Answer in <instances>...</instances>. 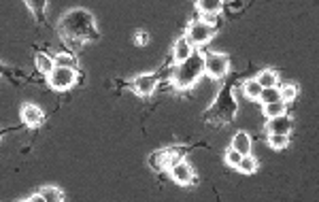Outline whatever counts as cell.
<instances>
[{
  "label": "cell",
  "instance_id": "obj_3",
  "mask_svg": "<svg viewBox=\"0 0 319 202\" xmlns=\"http://www.w3.org/2000/svg\"><path fill=\"white\" fill-rule=\"evenodd\" d=\"M230 68V60L221 54H207L204 56V73L213 79H221Z\"/></svg>",
  "mask_w": 319,
  "mask_h": 202
},
{
  "label": "cell",
  "instance_id": "obj_14",
  "mask_svg": "<svg viewBox=\"0 0 319 202\" xmlns=\"http://www.w3.org/2000/svg\"><path fill=\"white\" fill-rule=\"evenodd\" d=\"M264 113L268 119H272V117H281L285 115V102L279 100V102H270V104H264Z\"/></svg>",
  "mask_w": 319,
  "mask_h": 202
},
{
  "label": "cell",
  "instance_id": "obj_16",
  "mask_svg": "<svg viewBox=\"0 0 319 202\" xmlns=\"http://www.w3.org/2000/svg\"><path fill=\"white\" fill-rule=\"evenodd\" d=\"M53 62H55V66H60V68H73V70H77V58L70 56V54H57L53 58Z\"/></svg>",
  "mask_w": 319,
  "mask_h": 202
},
{
  "label": "cell",
  "instance_id": "obj_15",
  "mask_svg": "<svg viewBox=\"0 0 319 202\" xmlns=\"http://www.w3.org/2000/svg\"><path fill=\"white\" fill-rule=\"evenodd\" d=\"M149 164L156 168V171H162V168H168V151H156L149 158Z\"/></svg>",
  "mask_w": 319,
  "mask_h": 202
},
{
  "label": "cell",
  "instance_id": "obj_10",
  "mask_svg": "<svg viewBox=\"0 0 319 202\" xmlns=\"http://www.w3.org/2000/svg\"><path fill=\"white\" fill-rule=\"evenodd\" d=\"M232 149H236L240 155H247L251 151V139H249L247 132H236L232 139Z\"/></svg>",
  "mask_w": 319,
  "mask_h": 202
},
{
  "label": "cell",
  "instance_id": "obj_26",
  "mask_svg": "<svg viewBox=\"0 0 319 202\" xmlns=\"http://www.w3.org/2000/svg\"><path fill=\"white\" fill-rule=\"evenodd\" d=\"M28 6H30V9H34V11H43V9H45V2H41V4H34V2H28Z\"/></svg>",
  "mask_w": 319,
  "mask_h": 202
},
{
  "label": "cell",
  "instance_id": "obj_2",
  "mask_svg": "<svg viewBox=\"0 0 319 202\" xmlns=\"http://www.w3.org/2000/svg\"><path fill=\"white\" fill-rule=\"evenodd\" d=\"M47 81H49V86L53 89H60L62 92V89H68V87H73L77 83V70L55 66L53 70H51V75L47 77Z\"/></svg>",
  "mask_w": 319,
  "mask_h": 202
},
{
  "label": "cell",
  "instance_id": "obj_13",
  "mask_svg": "<svg viewBox=\"0 0 319 202\" xmlns=\"http://www.w3.org/2000/svg\"><path fill=\"white\" fill-rule=\"evenodd\" d=\"M255 81H258L260 86H262V89H264V87H277V83H279L277 75H274L272 70H262Z\"/></svg>",
  "mask_w": 319,
  "mask_h": 202
},
{
  "label": "cell",
  "instance_id": "obj_20",
  "mask_svg": "<svg viewBox=\"0 0 319 202\" xmlns=\"http://www.w3.org/2000/svg\"><path fill=\"white\" fill-rule=\"evenodd\" d=\"M260 100L264 104H270V102H279L281 96H279V87H264L260 94Z\"/></svg>",
  "mask_w": 319,
  "mask_h": 202
},
{
  "label": "cell",
  "instance_id": "obj_12",
  "mask_svg": "<svg viewBox=\"0 0 319 202\" xmlns=\"http://www.w3.org/2000/svg\"><path fill=\"white\" fill-rule=\"evenodd\" d=\"M255 168H258V160L253 158V155H242L240 162H239V166H236V171H240V173H245V174H251L255 173Z\"/></svg>",
  "mask_w": 319,
  "mask_h": 202
},
{
  "label": "cell",
  "instance_id": "obj_5",
  "mask_svg": "<svg viewBox=\"0 0 319 202\" xmlns=\"http://www.w3.org/2000/svg\"><path fill=\"white\" fill-rule=\"evenodd\" d=\"M170 174H172V179H175L177 183H181V185L198 183V179L194 177V171H191V166L187 164V162H181V160H179L177 164L170 168Z\"/></svg>",
  "mask_w": 319,
  "mask_h": 202
},
{
  "label": "cell",
  "instance_id": "obj_22",
  "mask_svg": "<svg viewBox=\"0 0 319 202\" xmlns=\"http://www.w3.org/2000/svg\"><path fill=\"white\" fill-rule=\"evenodd\" d=\"M287 143H290L287 134H268V145L272 149H283L287 147Z\"/></svg>",
  "mask_w": 319,
  "mask_h": 202
},
{
  "label": "cell",
  "instance_id": "obj_21",
  "mask_svg": "<svg viewBox=\"0 0 319 202\" xmlns=\"http://www.w3.org/2000/svg\"><path fill=\"white\" fill-rule=\"evenodd\" d=\"M245 94L249 96L251 100H260V94H262V86L255 79H251V81H247L245 83Z\"/></svg>",
  "mask_w": 319,
  "mask_h": 202
},
{
  "label": "cell",
  "instance_id": "obj_4",
  "mask_svg": "<svg viewBox=\"0 0 319 202\" xmlns=\"http://www.w3.org/2000/svg\"><path fill=\"white\" fill-rule=\"evenodd\" d=\"M213 34H215L213 26H207L202 22H194V24H189L185 38H187V43L194 47V45H204L207 41H211V36H213Z\"/></svg>",
  "mask_w": 319,
  "mask_h": 202
},
{
  "label": "cell",
  "instance_id": "obj_18",
  "mask_svg": "<svg viewBox=\"0 0 319 202\" xmlns=\"http://www.w3.org/2000/svg\"><path fill=\"white\" fill-rule=\"evenodd\" d=\"M279 96H281V100H283V102L296 100V96H298V86H293V83H285L283 87H279Z\"/></svg>",
  "mask_w": 319,
  "mask_h": 202
},
{
  "label": "cell",
  "instance_id": "obj_11",
  "mask_svg": "<svg viewBox=\"0 0 319 202\" xmlns=\"http://www.w3.org/2000/svg\"><path fill=\"white\" fill-rule=\"evenodd\" d=\"M36 68L41 70L43 75H51V70L55 68V62H53V58H49L47 54H38L36 56Z\"/></svg>",
  "mask_w": 319,
  "mask_h": 202
},
{
  "label": "cell",
  "instance_id": "obj_17",
  "mask_svg": "<svg viewBox=\"0 0 319 202\" xmlns=\"http://www.w3.org/2000/svg\"><path fill=\"white\" fill-rule=\"evenodd\" d=\"M198 9L204 15H217V13L221 11V2L219 0H202L200 4H198Z\"/></svg>",
  "mask_w": 319,
  "mask_h": 202
},
{
  "label": "cell",
  "instance_id": "obj_9",
  "mask_svg": "<svg viewBox=\"0 0 319 202\" xmlns=\"http://www.w3.org/2000/svg\"><path fill=\"white\" fill-rule=\"evenodd\" d=\"M191 54H194V47H191V45L187 43V38L181 36V38H179V41L175 43V60H177V64L185 62Z\"/></svg>",
  "mask_w": 319,
  "mask_h": 202
},
{
  "label": "cell",
  "instance_id": "obj_1",
  "mask_svg": "<svg viewBox=\"0 0 319 202\" xmlns=\"http://www.w3.org/2000/svg\"><path fill=\"white\" fill-rule=\"evenodd\" d=\"M202 73H204V58H200L198 54H191L185 62L177 64L172 79H175L177 87L185 89V87L194 86V83L198 81V77H200Z\"/></svg>",
  "mask_w": 319,
  "mask_h": 202
},
{
  "label": "cell",
  "instance_id": "obj_23",
  "mask_svg": "<svg viewBox=\"0 0 319 202\" xmlns=\"http://www.w3.org/2000/svg\"><path fill=\"white\" fill-rule=\"evenodd\" d=\"M240 158H242V155H240L239 151H236V149H230V151L226 153V162H228V164L232 166V168H236V166H239Z\"/></svg>",
  "mask_w": 319,
  "mask_h": 202
},
{
  "label": "cell",
  "instance_id": "obj_6",
  "mask_svg": "<svg viewBox=\"0 0 319 202\" xmlns=\"http://www.w3.org/2000/svg\"><path fill=\"white\" fill-rule=\"evenodd\" d=\"M156 86H158V79L153 75H138L136 79L132 81V89L138 96H151Z\"/></svg>",
  "mask_w": 319,
  "mask_h": 202
},
{
  "label": "cell",
  "instance_id": "obj_27",
  "mask_svg": "<svg viewBox=\"0 0 319 202\" xmlns=\"http://www.w3.org/2000/svg\"><path fill=\"white\" fill-rule=\"evenodd\" d=\"M38 200H43L41 192H38V194H34V196H30V198H28V202H38Z\"/></svg>",
  "mask_w": 319,
  "mask_h": 202
},
{
  "label": "cell",
  "instance_id": "obj_7",
  "mask_svg": "<svg viewBox=\"0 0 319 202\" xmlns=\"http://www.w3.org/2000/svg\"><path fill=\"white\" fill-rule=\"evenodd\" d=\"M22 119L28 123V126H41L43 119H45V113L34 104H26L22 109Z\"/></svg>",
  "mask_w": 319,
  "mask_h": 202
},
{
  "label": "cell",
  "instance_id": "obj_19",
  "mask_svg": "<svg viewBox=\"0 0 319 202\" xmlns=\"http://www.w3.org/2000/svg\"><path fill=\"white\" fill-rule=\"evenodd\" d=\"M41 196H43L45 202H57V200H62V198H64V196H62V192L57 190V187H51V185L41 187Z\"/></svg>",
  "mask_w": 319,
  "mask_h": 202
},
{
  "label": "cell",
  "instance_id": "obj_25",
  "mask_svg": "<svg viewBox=\"0 0 319 202\" xmlns=\"http://www.w3.org/2000/svg\"><path fill=\"white\" fill-rule=\"evenodd\" d=\"M200 22L207 24V26H213V24L217 22V17H215V15H204V13H202V19H200Z\"/></svg>",
  "mask_w": 319,
  "mask_h": 202
},
{
  "label": "cell",
  "instance_id": "obj_8",
  "mask_svg": "<svg viewBox=\"0 0 319 202\" xmlns=\"http://www.w3.org/2000/svg\"><path fill=\"white\" fill-rule=\"evenodd\" d=\"M268 134H290V130H292V121L287 119L285 115H281V117H272L270 121H268Z\"/></svg>",
  "mask_w": 319,
  "mask_h": 202
},
{
  "label": "cell",
  "instance_id": "obj_24",
  "mask_svg": "<svg viewBox=\"0 0 319 202\" xmlns=\"http://www.w3.org/2000/svg\"><path fill=\"white\" fill-rule=\"evenodd\" d=\"M147 41H149V34H147V32L138 30L136 34H134V43H136V45H147Z\"/></svg>",
  "mask_w": 319,
  "mask_h": 202
}]
</instances>
